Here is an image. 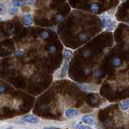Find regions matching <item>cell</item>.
<instances>
[{"mask_svg": "<svg viewBox=\"0 0 129 129\" xmlns=\"http://www.w3.org/2000/svg\"><path fill=\"white\" fill-rule=\"evenodd\" d=\"M90 54H91V52H90V50H84L83 52H82V56L83 57H85V58H87V57H89V56H90Z\"/></svg>", "mask_w": 129, "mask_h": 129, "instance_id": "19", "label": "cell"}, {"mask_svg": "<svg viewBox=\"0 0 129 129\" xmlns=\"http://www.w3.org/2000/svg\"><path fill=\"white\" fill-rule=\"evenodd\" d=\"M21 120L24 121L26 123H38L40 122V119L37 118L36 116H34L32 115H24L21 118Z\"/></svg>", "mask_w": 129, "mask_h": 129, "instance_id": "1", "label": "cell"}, {"mask_svg": "<svg viewBox=\"0 0 129 129\" xmlns=\"http://www.w3.org/2000/svg\"><path fill=\"white\" fill-rule=\"evenodd\" d=\"M94 76L96 77V78H99V77H100L101 75H102V71H101L100 70H97L94 73Z\"/></svg>", "mask_w": 129, "mask_h": 129, "instance_id": "23", "label": "cell"}, {"mask_svg": "<svg viewBox=\"0 0 129 129\" xmlns=\"http://www.w3.org/2000/svg\"><path fill=\"white\" fill-rule=\"evenodd\" d=\"M116 21H112L109 25H107L106 27V31H113L115 29V27H116Z\"/></svg>", "mask_w": 129, "mask_h": 129, "instance_id": "12", "label": "cell"}, {"mask_svg": "<svg viewBox=\"0 0 129 129\" xmlns=\"http://www.w3.org/2000/svg\"><path fill=\"white\" fill-rule=\"evenodd\" d=\"M74 129H93L91 127L88 126V125H84L82 123H78L75 124L74 127H73Z\"/></svg>", "mask_w": 129, "mask_h": 129, "instance_id": "9", "label": "cell"}, {"mask_svg": "<svg viewBox=\"0 0 129 129\" xmlns=\"http://www.w3.org/2000/svg\"><path fill=\"white\" fill-rule=\"evenodd\" d=\"M112 64L115 67H119L121 64H122V60L118 56H115L112 59Z\"/></svg>", "mask_w": 129, "mask_h": 129, "instance_id": "10", "label": "cell"}, {"mask_svg": "<svg viewBox=\"0 0 129 129\" xmlns=\"http://www.w3.org/2000/svg\"><path fill=\"white\" fill-rule=\"evenodd\" d=\"M23 54V52L22 50H17V51H15V56H22Z\"/></svg>", "mask_w": 129, "mask_h": 129, "instance_id": "21", "label": "cell"}, {"mask_svg": "<svg viewBox=\"0 0 129 129\" xmlns=\"http://www.w3.org/2000/svg\"><path fill=\"white\" fill-rule=\"evenodd\" d=\"M40 36L42 40H44L49 36V34H48V32H47V31H42L41 33H40Z\"/></svg>", "mask_w": 129, "mask_h": 129, "instance_id": "18", "label": "cell"}, {"mask_svg": "<svg viewBox=\"0 0 129 129\" xmlns=\"http://www.w3.org/2000/svg\"><path fill=\"white\" fill-rule=\"evenodd\" d=\"M22 23L24 27H30L33 23V19L31 14H26L23 16L22 18Z\"/></svg>", "mask_w": 129, "mask_h": 129, "instance_id": "2", "label": "cell"}, {"mask_svg": "<svg viewBox=\"0 0 129 129\" xmlns=\"http://www.w3.org/2000/svg\"><path fill=\"white\" fill-rule=\"evenodd\" d=\"M79 86V87L82 89V90H84V91H90V87L89 86H87V85H78Z\"/></svg>", "mask_w": 129, "mask_h": 129, "instance_id": "17", "label": "cell"}, {"mask_svg": "<svg viewBox=\"0 0 129 129\" xmlns=\"http://www.w3.org/2000/svg\"><path fill=\"white\" fill-rule=\"evenodd\" d=\"M6 13V8L2 3H0V15H4Z\"/></svg>", "mask_w": 129, "mask_h": 129, "instance_id": "20", "label": "cell"}, {"mask_svg": "<svg viewBox=\"0 0 129 129\" xmlns=\"http://www.w3.org/2000/svg\"><path fill=\"white\" fill-rule=\"evenodd\" d=\"M43 129H57V128H56L54 127H44Z\"/></svg>", "mask_w": 129, "mask_h": 129, "instance_id": "27", "label": "cell"}, {"mask_svg": "<svg viewBox=\"0 0 129 129\" xmlns=\"http://www.w3.org/2000/svg\"><path fill=\"white\" fill-rule=\"evenodd\" d=\"M2 20H3V19H2L1 17H0V22H2Z\"/></svg>", "mask_w": 129, "mask_h": 129, "instance_id": "30", "label": "cell"}, {"mask_svg": "<svg viewBox=\"0 0 129 129\" xmlns=\"http://www.w3.org/2000/svg\"><path fill=\"white\" fill-rule=\"evenodd\" d=\"M36 2L35 1H27L26 2V4H27V5H32V4H34Z\"/></svg>", "mask_w": 129, "mask_h": 129, "instance_id": "26", "label": "cell"}, {"mask_svg": "<svg viewBox=\"0 0 129 129\" xmlns=\"http://www.w3.org/2000/svg\"><path fill=\"white\" fill-rule=\"evenodd\" d=\"M64 114H66V116L68 119H71V118H74V117L78 116L79 115V111L77 110V109L70 108V109H67L66 112H64Z\"/></svg>", "mask_w": 129, "mask_h": 129, "instance_id": "4", "label": "cell"}, {"mask_svg": "<svg viewBox=\"0 0 129 129\" xmlns=\"http://www.w3.org/2000/svg\"><path fill=\"white\" fill-rule=\"evenodd\" d=\"M119 107L122 111H127L129 110V99H126L119 103Z\"/></svg>", "mask_w": 129, "mask_h": 129, "instance_id": "6", "label": "cell"}, {"mask_svg": "<svg viewBox=\"0 0 129 129\" xmlns=\"http://www.w3.org/2000/svg\"><path fill=\"white\" fill-rule=\"evenodd\" d=\"M56 20H57L58 22H61L64 20V17H63L62 15H57L56 16Z\"/></svg>", "mask_w": 129, "mask_h": 129, "instance_id": "22", "label": "cell"}, {"mask_svg": "<svg viewBox=\"0 0 129 129\" xmlns=\"http://www.w3.org/2000/svg\"><path fill=\"white\" fill-rule=\"evenodd\" d=\"M98 101H99V99L98 98H97V97H93V98H92V103H97V102H98Z\"/></svg>", "mask_w": 129, "mask_h": 129, "instance_id": "25", "label": "cell"}, {"mask_svg": "<svg viewBox=\"0 0 129 129\" xmlns=\"http://www.w3.org/2000/svg\"><path fill=\"white\" fill-rule=\"evenodd\" d=\"M6 90H7V88L5 86H3V85H1V86H0V94L4 93L6 91Z\"/></svg>", "mask_w": 129, "mask_h": 129, "instance_id": "24", "label": "cell"}, {"mask_svg": "<svg viewBox=\"0 0 129 129\" xmlns=\"http://www.w3.org/2000/svg\"><path fill=\"white\" fill-rule=\"evenodd\" d=\"M104 124H105V126H108V125H109V121H105Z\"/></svg>", "mask_w": 129, "mask_h": 129, "instance_id": "29", "label": "cell"}, {"mask_svg": "<svg viewBox=\"0 0 129 129\" xmlns=\"http://www.w3.org/2000/svg\"><path fill=\"white\" fill-rule=\"evenodd\" d=\"M82 121L83 123H86L88 125H90V126L95 124V119L94 118V116H93V115H84L82 118Z\"/></svg>", "mask_w": 129, "mask_h": 129, "instance_id": "3", "label": "cell"}, {"mask_svg": "<svg viewBox=\"0 0 129 129\" xmlns=\"http://www.w3.org/2000/svg\"><path fill=\"white\" fill-rule=\"evenodd\" d=\"M13 127H13V126H11H11H8V127H6L5 129H13Z\"/></svg>", "mask_w": 129, "mask_h": 129, "instance_id": "28", "label": "cell"}, {"mask_svg": "<svg viewBox=\"0 0 129 129\" xmlns=\"http://www.w3.org/2000/svg\"><path fill=\"white\" fill-rule=\"evenodd\" d=\"M47 50L48 52H50V53H54V52L56 51V48L54 45H50L47 48Z\"/></svg>", "mask_w": 129, "mask_h": 129, "instance_id": "16", "label": "cell"}, {"mask_svg": "<svg viewBox=\"0 0 129 129\" xmlns=\"http://www.w3.org/2000/svg\"><path fill=\"white\" fill-rule=\"evenodd\" d=\"M73 56V52L70 49H64V52H63V56H64V61H68L70 60L72 57Z\"/></svg>", "mask_w": 129, "mask_h": 129, "instance_id": "7", "label": "cell"}, {"mask_svg": "<svg viewBox=\"0 0 129 129\" xmlns=\"http://www.w3.org/2000/svg\"><path fill=\"white\" fill-rule=\"evenodd\" d=\"M12 5H13V7H21L24 4H26V2H21V1H13L11 3Z\"/></svg>", "mask_w": 129, "mask_h": 129, "instance_id": "13", "label": "cell"}, {"mask_svg": "<svg viewBox=\"0 0 129 129\" xmlns=\"http://www.w3.org/2000/svg\"><path fill=\"white\" fill-rule=\"evenodd\" d=\"M90 11L93 13H97L99 11V5L97 3H92V5L90 6Z\"/></svg>", "mask_w": 129, "mask_h": 129, "instance_id": "11", "label": "cell"}, {"mask_svg": "<svg viewBox=\"0 0 129 129\" xmlns=\"http://www.w3.org/2000/svg\"><path fill=\"white\" fill-rule=\"evenodd\" d=\"M68 67H69L68 61H64L63 66H62V69H61V73H60V78H64V77L67 75Z\"/></svg>", "mask_w": 129, "mask_h": 129, "instance_id": "8", "label": "cell"}, {"mask_svg": "<svg viewBox=\"0 0 129 129\" xmlns=\"http://www.w3.org/2000/svg\"><path fill=\"white\" fill-rule=\"evenodd\" d=\"M78 39H79L80 41H82V42L86 41V40H87V35L86 33H80L78 35Z\"/></svg>", "mask_w": 129, "mask_h": 129, "instance_id": "14", "label": "cell"}, {"mask_svg": "<svg viewBox=\"0 0 129 129\" xmlns=\"http://www.w3.org/2000/svg\"><path fill=\"white\" fill-rule=\"evenodd\" d=\"M18 11H19V8H17V7H11L10 9L8 10V12H9V14L11 15H15Z\"/></svg>", "mask_w": 129, "mask_h": 129, "instance_id": "15", "label": "cell"}, {"mask_svg": "<svg viewBox=\"0 0 129 129\" xmlns=\"http://www.w3.org/2000/svg\"><path fill=\"white\" fill-rule=\"evenodd\" d=\"M112 21H113V20H112L111 17H110V16L105 15H103L102 16H101V22H102L103 27H107Z\"/></svg>", "mask_w": 129, "mask_h": 129, "instance_id": "5", "label": "cell"}]
</instances>
